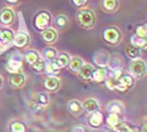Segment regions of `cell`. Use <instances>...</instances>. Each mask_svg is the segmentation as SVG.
<instances>
[{
	"label": "cell",
	"mask_w": 147,
	"mask_h": 132,
	"mask_svg": "<svg viewBox=\"0 0 147 132\" xmlns=\"http://www.w3.org/2000/svg\"><path fill=\"white\" fill-rule=\"evenodd\" d=\"M121 76H122V70L119 69V68H117V69H115L113 70V78H116V79H119L121 78Z\"/></svg>",
	"instance_id": "cell-36"
},
{
	"label": "cell",
	"mask_w": 147,
	"mask_h": 132,
	"mask_svg": "<svg viewBox=\"0 0 147 132\" xmlns=\"http://www.w3.org/2000/svg\"><path fill=\"white\" fill-rule=\"evenodd\" d=\"M9 3H13V4H15V3H18V0H8Z\"/></svg>",
	"instance_id": "cell-40"
},
{
	"label": "cell",
	"mask_w": 147,
	"mask_h": 132,
	"mask_svg": "<svg viewBox=\"0 0 147 132\" xmlns=\"http://www.w3.org/2000/svg\"><path fill=\"white\" fill-rule=\"evenodd\" d=\"M119 123H121V121H119V114L109 113V116L107 117V125H108V126H111V127H113V128H116Z\"/></svg>",
	"instance_id": "cell-20"
},
{
	"label": "cell",
	"mask_w": 147,
	"mask_h": 132,
	"mask_svg": "<svg viewBox=\"0 0 147 132\" xmlns=\"http://www.w3.org/2000/svg\"><path fill=\"white\" fill-rule=\"evenodd\" d=\"M72 132H86V128L83 126H74L72 128Z\"/></svg>",
	"instance_id": "cell-37"
},
{
	"label": "cell",
	"mask_w": 147,
	"mask_h": 132,
	"mask_svg": "<svg viewBox=\"0 0 147 132\" xmlns=\"http://www.w3.org/2000/svg\"><path fill=\"white\" fill-rule=\"evenodd\" d=\"M131 132H135V131H131Z\"/></svg>",
	"instance_id": "cell-43"
},
{
	"label": "cell",
	"mask_w": 147,
	"mask_h": 132,
	"mask_svg": "<svg viewBox=\"0 0 147 132\" xmlns=\"http://www.w3.org/2000/svg\"><path fill=\"white\" fill-rule=\"evenodd\" d=\"M94 62L99 67H107L109 63V54L106 52H97L94 54Z\"/></svg>",
	"instance_id": "cell-5"
},
{
	"label": "cell",
	"mask_w": 147,
	"mask_h": 132,
	"mask_svg": "<svg viewBox=\"0 0 147 132\" xmlns=\"http://www.w3.org/2000/svg\"><path fill=\"white\" fill-rule=\"evenodd\" d=\"M93 70H94V68H93V66H91V64H83V67L81 69H79V77H81L82 79H89L92 78V73Z\"/></svg>",
	"instance_id": "cell-10"
},
{
	"label": "cell",
	"mask_w": 147,
	"mask_h": 132,
	"mask_svg": "<svg viewBox=\"0 0 147 132\" xmlns=\"http://www.w3.org/2000/svg\"><path fill=\"white\" fill-rule=\"evenodd\" d=\"M25 126L24 123L19 122V121H15V122L11 123V132H25Z\"/></svg>",
	"instance_id": "cell-29"
},
{
	"label": "cell",
	"mask_w": 147,
	"mask_h": 132,
	"mask_svg": "<svg viewBox=\"0 0 147 132\" xmlns=\"http://www.w3.org/2000/svg\"><path fill=\"white\" fill-rule=\"evenodd\" d=\"M116 89H117V91H119V92H126V91H127V88H126V87H123L122 84H118Z\"/></svg>",
	"instance_id": "cell-39"
},
{
	"label": "cell",
	"mask_w": 147,
	"mask_h": 132,
	"mask_svg": "<svg viewBox=\"0 0 147 132\" xmlns=\"http://www.w3.org/2000/svg\"><path fill=\"white\" fill-rule=\"evenodd\" d=\"M83 60L81 58H78V57H73V58L69 60V67H71V69L73 72H79V69L83 67Z\"/></svg>",
	"instance_id": "cell-17"
},
{
	"label": "cell",
	"mask_w": 147,
	"mask_h": 132,
	"mask_svg": "<svg viewBox=\"0 0 147 132\" xmlns=\"http://www.w3.org/2000/svg\"><path fill=\"white\" fill-rule=\"evenodd\" d=\"M14 19V13L11 9H4L0 13V22L3 24H10Z\"/></svg>",
	"instance_id": "cell-7"
},
{
	"label": "cell",
	"mask_w": 147,
	"mask_h": 132,
	"mask_svg": "<svg viewBox=\"0 0 147 132\" xmlns=\"http://www.w3.org/2000/svg\"><path fill=\"white\" fill-rule=\"evenodd\" d=\"M131 43H132V47L141 48V47H145L146 45V39H142V38H138L137 35H133L132 38H131Z\"/></svg>",
	"instance_id": "cell-27"
},
{
	"label": "cell",
	"mask_w": 147,
	"mask_h": 132,
	"mask_svg": "<svg viewBox=\"0 0 147 132\" xmlns=\"http://www.w3.org/2000/svg\"><path fill=\"white\" fill-rule=\"evenodd\" d=\"M13 39H14V34L11 30H0V44H3V45L9 44L13 42Z\"/></svg>",
	"instance_id": "cell-11"
},
{
	"label": "cell",
	"mask_w": 147,
	"mask_h": 132,
	"mask_svg": "<svg viewBox=\"0 0 147 132\" xmlns=\"http://www.w3.org/2000/svg\"><path fill=\"white\" fill-rule=\"evenodd\" d=\"M44 57L48 60H55L57 59V50L55 49H53V48H48V49H45L44 50Z\"/></svg>",
	"instance_id": "cell-28"
},
{
	"label": "cell",
	"mask_w": 147,
	"mask_h": 132,
	"mask_svg": "<svg viewBox=\"0 0 147 132\" xmlns=\"http://www.w3.org/2000/svg\"><path fill=\"white\" fill-rule=\"evenodd\" d=\"M42 37L45 42L53 43V42H55V39H57V33H55V30H53V29H47L43 32Z\"/></svg>",
	"instance_id": "cell-19"
},
{
	"label": "cell",
	"mask_w": 147,
	"mask_h": 132,
	"mask_svg": "<svg viewBox=\"0 0 147 132\" xmlns=\"http://www.w3.org/2000/svg\"><path fill=\"white\" fill-rule=\"evenodd\" d=\"M106 132H112V131H106Z\"/></svg>",
	"instance_id": "cell-42"
},
{
	"label": "cell",
	"mask_w": 147,
	"mask_h": 132,
	"mask_svg": "<svg viewBox=\"0 0 147 132\" xmlns=\"http://www.w3.org/2000/svg\"><path fill=\"white\" fill-rule=\"evenodd\" d=\"M69 60H71V58H69L68 54H59V57L55 59L57 64L59 66V68H64V67H67L69 64Z\"/></svg>",
	"instance_id": "cell-21"
},
{
	"label": "cell",
	"mask_w": 147,
	"mask_h": 132,
	"mask_svg": "<svg viewBox=\"0 0 147 132\" xmlns=\"http://www.w3.org/2000/svg\"><path fill=\"white\" fill-rule=\"evenodd\" d=\"M89 125L92 127H99L103 122V114L99 112V111H96V112L92 113V116L89 117Z\"/></svg>",
	"instance_id": "cell-9"
},
{
	"label": "cell",
	"mask_w": 147,
	"mask_h": 132,
	"mask_svg": "<svg viewBox=\"0 0 147 132\" xmlns=\"http://www.w3.org/2000/svg\"><path fill=\"white\" fill-rule=\"evenodd\" d=\"M106 84H107V87H108L109 89H116L117 86L119 84V81L116 79V78H113V77H111V78H107L106 79Z\"/></svg>",
	"instance_id": "cell-33"
},
{
	"label": "cell",
	"mask_w": 147,
	"mask_h": 132,
	"mask_svg": "<svg viewBox=\"0 0 147 132\" xmlns=\"http://www.w3.org/2000/svg\"><path fill=\"white\" fill-rule=\"evenodd\" d=\"M116 131H117V132H131L132 130L129 128L128 125H126V123H119L118 126L116 127Z\"/></svg>",
	"instance_id": "cell-35"
},
{
	"label": "cell",
	"mask_w": 147,
	"mask_h": 132,
	"mask_svg": "<svg viewBox=\"0 0 147 132\" xmlns=\"http://www.w3.org/2000/svg\"><path fill=\"white\" fill-rule=\"evenodd\" d=\"M126 54L129 57V58H133V59H137L140 56H141V52H140L138 48H136V47H127L126 49Z\"/></svg>",
	"instance_id": "cell-24"
},
{
	"label": "cell",
	"mask_w": 147,
	"mask_h": 132,
	"mask_svg": "<svg viewBox=\"0 0 147 132\" xmlns=\"http://www.w3.org/2000/svg\"><path fill=\"white\" fill-rule=\"evenodd\" d=\"M49 22H51V15H49L48 13L43 12V13H39V14L36 15V18L34 20V24L39 30H44L47 26H48Z\"/></svg>",
	"instance_id": "cell-3"
},
{
	"label": "cell",
	"mask_w": 147,
	"mask_h": 132,
	"mask_svg": "<svg viewBox=\"0 0 147 132\" xmlns=\"http://www.w3.org/2000/svg\"><path fill=\"white\" fill-rule=\"evenodd\" d=\"M32 67H33V69L35 70V72H42L43 69H44V67H45V64H44V60H43V58H40L39 57L38 60L34 63V64H32Z\"/></svg>",
	"instance_id": "cell-31"
},
{
	"label": "cell",
	"mask_w": 147,
	"mask_h": 132,
	"mask_svg": "<svg viewBox=\"0 0 147 132\" xmlns=\"http://www.w3.org/2000/svg\"><path fill=\"white\" fill-rule=\"evenodd\" d=\"M36 102H38V104L45 106V104L49 103V96L47 93H39L38 96H36Z\"/></svg>",
	"instance_id": "cell-30"
},
{
	"label": "cell",
	"mask_w": 147,
	"mask_h": 132,
	"mask_svg": "<svg viewBox=\"0 0 147 132\" xmlns=\"http://www.w3.org/2000/svg\"><path fill=\"white\" fill-rule=\"evenodd\" d=\"M87 1H88V0H73V3H74L76 5H78V6H82V5H84Z\"/></svg>",
	"instance_id": "cell-38"
},
{
	"label": "cell",
	"mask_w": 147,
	"mask_h": 132,
	"mask_svg": "<svg viewBox=\"0 0 147 132\" xmlns=\"http://www.w3.org/2000/svg\"><path fill=\"white\" fill-rule=\"evenodd\" d=\"M117 5H118V0H103V6L108 12H113L116 10Z\"/></svg>",
	"instance_id": "cell-26"
},
{
	"label": "cell",
	"mask_w": 147,
	"mask_h": 132,
	"mask_svg": "<svg viewBox=\"0 0 147 132\" xmlns=\"http://www.w3.org/2000/svg\"><path fill=\"white\" fill-rule=\"evenodd\" d=\"M118 81H119V84H122V86L126 87L127 89H128V88H131L133 86V83H135L133 77L129 76V74H122L121 78H119Z\"/></svg>",
	"instance_id": "cell-16"
},
{
	"label": "cell",
	"mask_w": 147,
	"mask_h": 132,
	"mask_svg": "<svg viewBox=\"0 0 147 132\" xmlns=\"http://www.w3.org/2000/svg\"><path fill=\"white\" fill-rule=\"evenodd\" d=\"M39 58V54L35 52V50H29V52L25 53V59L28 60L29 64H34Z\"/></svg>",
	"instance_id": "cell-25"
},
{
	"label": "cell",
	"mask_w": 147,
	"mask_h": 132,
	"mask_svg": "<svg viewBox=\"0 0 147 132\" xmlns=\"http://www.w3.org/2000/svg\"><path fill=\"white\" fill-rule=\"evenodd\" d=\"M107 110L109 113H115V114H119L123 110V106L119 102H111L107 104Z\"/></svg>",
	"instance_id": "cell-18"
},
{
	"label": "cell",
	"mask_w": 147,
	"mask_h": 132,
	"mask_svg": "<svg viewBox=\"0 0 147 132\" xmlns=\"http://www.w3.org/2000/svg\"><path fill=\"white\" fill-rule=\"evenodd\" d=\"M1 83H3V79H1V77H0V87H1Z\"/></svg>",
	"instance_id": "cell-41"
},
{
	"label": "cell",
	"mask_w": 147,
	"mask_h": 132,
	"mask_svg": "<svg viewBox=\"0 0 147 132\" xmlns=\"http://www.w3.org/2000/svg\"><path fill=\"white\" fill-rule=\"evenodd\" d=\"M136 34L138 38H142V39H146V35H147V29H146V26L145 25H141V26H138L136 30Z\"/></svg>",
	"instance_id": "cell-34"
},
{
	"label": "cell",
	"mask_w": 147,
	"mask_h": 132,
	"mask_svg": "<svg viewBox=\"0 0 147 132\" xmlns=\"http://www.w3.org/2000/svg\"><path fill=\"white\" fill-rule=\"evenodd\" d=\"M57 25L59 26V28H65L67 25H68V18L64 15H58L57 16V20H55Z\"/></svg>",
	"instance_id": "cell-32"
},
{
	"label": "cell",
	"mask_w": 147,
	"mask_h": 132,
	"mask_svg": "<svg viewBox=\"0 0 147 132\" xmlns=\"http://www.w3.org/2000/svg\"><path fill=\"white\" fill-rule=\"evenodd\" d=\"M28 35L25 34V33H18L15 37H14V39H13V42H14V44L16 47H19V48H23V47H25L26 44H28Z\"/></svg>",
	"instance_id": "cell-12"
},
{
	"label": "cell",
	"mask_w": 147,
	"mask_h": 132,
	"mask_svg": "<svg viewBox=\"0 0 147 132\" xmlns=\"http://www.w3.org/2000/svg\"><path fill=\"white\" fill-rule=\"evenodd\" d=\"M22 68H23V60H22V58H19V57H13V58L9 59L8 66H6L8 72H10L13 74L20 73Z\"/></svg>",
	"instance_id": "cell-2"
},
{
	"label": "cell",
	"mask_w": 147,
	"mask_h": 132,
	"mask_svg": "<svg viewBox=\"0 0 147 132\" xmlns=\"http://www.w3.org/2000/svg\"><path fill=\"white\" fill-rule=\"evenodd\" d=\"M24 83H25V77H24V74H23L22 72L13 74V77H11V84H13V87L20 88V87H23V84H24Z\"/></svg>",
	"instance_id": "cell-15"
},
{
	"label": "cell",
	"mask_w": 147,
	"mask_h": 132,
	"mask_svg": "<svg viewBox=\"0 0 147 132\" xmlns=\"http://www.w3.org/2000/svg\"><path fill=\"white\" fill-rule=\"evenodd\" d=\"M92 79L94 82H103L107 79V70L105 68H98L96 70H93L92 73Z\"/></svg>",
	"instance_id": "cell-14"
},
{
	"label": "cell",
	"mask_w": 147,
	"mask_h": 132,
	"mask_svg": "<svg viewBox=\"0 0 147 132\" xmlns=\"http://www.w3.org/2000/svg\"><path fill=\"white\" fill-rule=\"evenodd\" d=\"M105 39H106V42H108L111 44H116L119 40V33L116 29L109 28L105 32Z\"/></svg>",
	"instance_id": "cell-6"
},
{
	"label": "cell",
	"mask_w": 147,
	"mask_h": 132,
	"mask_svg": "<svg viewBox=\"0 0 147 132\" xmlns=\"http://www.w3.org/2000/svg\"><path fill=\"white\" fill-rule=\"evenodd\" d=\"M68 108L69 111H71L72 113H81L82 112V103L78 102V101H71V102L68 103Z\"/></svg>",
	"instance_id": "cell-22"
},
{
	"label": "cell",
	"mask_w": 147,
	"mask_h": 132,
	"mask_svg": "<svg viewBox=\"0 0 147 132\" xmlns=\"http://www.w3.org/2000/svg\"><path fill=\"white\" fill-rule=\"evenodd\" d=\"M82 108H84L87 112H96V111H98V103H97L96 100H92V98H89V100H86L82 104Z\"/></svg>",
	"instance_id": "cell-13"
},
{
	"label": "cell",
	"mask_w": 147,
	"mask_h": 132,
	"mask_svg": "<svg viewBox=\"0 0 147 132\" xmlns=\"http://www.w3.org/2000/svg\"><path fill=\"white\" fill-rule=\"evenodd\" d=\"M44 87L48 91H51V92H54V91H57L59 88V79L55 78V77H52V76L48 77L44 82Z\"/></svg>",
	"instance_id": "cell-8"
},
{
	"label": "cell",
	"mask_w": 147,
	"mask_h": 132,
	"mask_svg": "<svg viewBox=\"0 0 147 132\" xmlns=\"http://www.w3.org/2000/svg\"><path fill=\"white\" fill-rule=\"evenodd\" d=\"M131 69H132V73L136 77H141L146 72V64L141 59H135L131 64Z\"/></svg>",
	"instance_id": "cell-4"
},
{
	"label": "cell",
	"mask_w": 147,
	"mask_h": 132,
	"mask_svg": "<svg viewBox=\"0 0 147 132\" xmlns=\"http://www.w3.org/2000/svg\"><path fill=\"white\" fill-rule=\"evenodd\" d=\"M78 20H79V24L83 28L91 29L96 24V15L93 14V12H91V10H82L78 14Z\"/></svg>",
	"instance_id": "cell-1"
},
{
	"label": "cell",
	"mask_w": 147,
	"mask_h": 132,
	"mask_svg": "<svg viewBox=\"0 0 147 132\" xmlns=\"http://www.w3.org/2000/svg\"><path fill=\"white\" fill-rule=\"evenodd\" d=\"M44 68L47 69L48 74H57V73H59V70H61V68H59V66L57 64L55 60H52V62H49L44 67Z\"/></svg>",
	"instance_id": "cell-23"
}]
</instances>
